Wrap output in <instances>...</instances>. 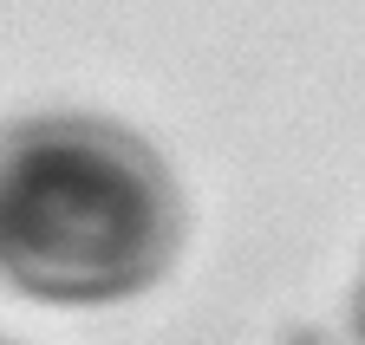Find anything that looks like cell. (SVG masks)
I'll return each mask as SVG.
<instances>
[{
    "instance_id": "cell-1",
    "label": "cell",
    "mask_w": 365,
    "mask_h": 345,
    "mask_svg": "<svg viewBox=\"0 0 365 345\" xmlns=\"http://www.w3.org/2000/svg\"><path fill=\"white\" fill-rule=\"evenodd\" d=\"M182 241L170 163L111 117L46 111L0 131V274L53 307L144 293Z\"/></svg>"
},
{
    "instance_id": "cell-2",
    "label": "cell",
    "mask_w": 365,
    "mask_h": 345,
    "mask_svg": "<svg viewBox=\"0 0 365 345\" xmlns=\"http://www.w3.org/2000/svg\"><path fill=\"white\" fill-rule=\"evenodd\" d=\"M352 332H359V345H365V274H359V293H352Z\"/></svg>"
},
{
    "instance_id": "cell-3",
    "label": "cell",
    "mask_w": 365,
    "mask_h": 345,
    "mask_svg": "<svg viewBox=\"0 0 365 345\" xmlns=\"http://www.w3.org/2000/svg\"><path fill=\"white\" fill-rule=\"evenodd\" d=\"M281 345H327V339H313V332H287Z\"/></svg>"
},
{
    "instance_id": "cell-4",
    "label": "cell",
    "mask_w": 365,
    "mask_h": 345,
    "mask_svg": "<svg viewBox=\"0 0 365 345\" xmlns=\"http://www.w3.org/2000/svg\"><path fill=\"white\" fill-rule=\"evenodd\" d=\"M0 345H7V339H0Z\"/></svg>"
}]
</instances>
